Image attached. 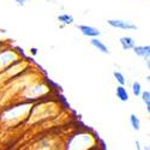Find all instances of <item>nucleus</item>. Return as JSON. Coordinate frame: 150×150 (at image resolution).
<instances>
[{"instance_id":"nucleus-1","label":"nucleus","mask_w":150,"mask_h":150,"mask_svg":"<svg viewBox=\"0 0 150 150\" xmlns=\"http://www.w3.org/2000/svg\"><path fill=\"white\" fill-rule=\"evenodd\" d=\"M107 23L110 27H113L115 29H121V30H137L138 27L133 24L132 22L127 21H121V19H108Z\"/></svg>"},{"instance_id":"nucleus-2","label":"nucleus","mask_w":150,"mask_h":150,"mask_svg":"<svg viewBox=\"0 0 150 150\" xmlns=\"http://www.w3.org/2000/svg\"><path fill=\"white\" fill-rule=\"evenodd\" d=\"M77 28L84 36L91 37V39H97V37L101 35V31L94 27H91V25H78Z\"/></svg>"},{"instance_id":"nucleus-3","label":"nucleus","mask_w":150,"mask_h":150,"mask_svg":"<svg viewBox=\"0 0 150 150\" xmlns=\"http://www.w3.org/2000/svg\"><path fill=\"white\" fill-rule=\"evenodd\" d=\"M133 52L136 55H138L141 58H144L146 60H149V57H150V46L146 45V46H134L133 47Z\"/></svg>"},{"instance_id":"nucleus-4","label":"nucleus","mask_w":150,"mask_h":150,"mask_svg":"<svg viewBox=\"0 0 150 150\" xmlns=\"http://www.w3.org/2000/svg\"><path fill=\"white\" fill-rule=\"evenodd\" d=\"M120 46L124 51H129V49H133V47L136 46V41L132 39L131 36H122L120 37Z\"/></svg>"},{"instance_id":"nucleus-5","label":"nucleus","mask_w":150,"mask_h":150,"mask_svg":"<svg viewBox=\"0 0 150 150\" xmlns=\"http://www.w3.org/2000/svg\"><path fill=\"white\" fill-rule=\"evenodd\" d=\"M90 45L93 46V47H95L97 51H100L101 53H103V54H109V51H108V47L101 41V40H98V39H91V41H90Z\"/></svg>"},{"instance_id":"nucleus-6","label":"nucleus","mask_w":150,"mask_h":150,"mask_svg":"<svg viewBox=\"0 0 150 150\" xmlns=\"http://www.w3.org/2000/svg\"><path fill=\"white\" fill-rule=\"evenodd\" d=\"M115 94H117V97L120 100L121 102H127V101H129V98H130V96H129V93H127L126 88H125V86H121V85L117 86Z\"/></svg>"},{"instance_id":"nucleus-7","label":"nucleus","mask_w":150,"mask_h":150,"mask_svg":"<svg viewBox=\"0 0 150 150\" xmlns=\"http://www.w3.org/2000/svg\"><path fill=\"white\" fill-rule=\"evenodd\" d=\"M58 21L61 23V24H65V25H70L74 22L73 17L71 15H67V13H62V15H59L58 16Z\"/></svg>"},{"instance_id":"nucleus-8","label":"nucleus","mask_w":150,"mask_h":150,"mask_svg":"<svg viewBox=\"0 0 150 150\" xmlns=\"http://www.w3.org/2000/svg\"><path fill=\"white\" fill-rule=\"evenodd\" d=\"M130 124L133 130L136 131H139L141 130V120L138 119V117H137L136 114H131L130 115Z\"/></svg>"},{"instance_id":"nucleus-9","label":"nucleus","mask_w":150,"mask_h":150,"mask_svg":"<svg viewBox=\"0 0 150 150\" xmlns=\"http://www.w3.org/2000/svg\"><path fill=\"white\" fill-rule=\"evenodd\" d=\"M141 97H142V100H143V102L145 103L146 110H148V112H150V91H149V90L142 91Z\"/></svg>"},{"instance_id":"nucleus-10","label":"nucleus","mask_w":150,"mask_h":150,"mask_svg":"<svg viewBox=\"0 0 150 150\" xmlns=\"http://www.w3.org/2000/svg\"><path fill=\"white\" fill-rule=\"evenodd\" d=\"M113 76H114L115 81L119 83V85L125 86V84H126V79H125V76H124L121 72H119V71H114V72H113Z\"/></svg>"},{"instance_id":"nucleus-11","label":"nucleus","mask_w":150,"mask_h":150,"mask_svg":"<svg viewBox=\"0 0 150 150\" xmlns=\"http://www.w3.org/2000/svg\"><path fill=\"white\" fill-rule=\"evenodd\" d=\"M142 85H141V83L139 82H134L133 84H132V93H133V95L134 96H141V94H142Z\"/></svg>"},{"instance_id":"nucleus-12","label":"nucleus","mask_w":150,"mask_h":150,"mask_svg":"<svg viewBox=\"0 0 150 150\" xmlns=\"http://www.w3.org/2000/svg\"><path fill=\"white\" fill-rule=\"evenodd\" d=\"M13 1H15L17 5H19V6H23L24 4L27 3V0H13Z\"/></svg>"}]
</instances>
